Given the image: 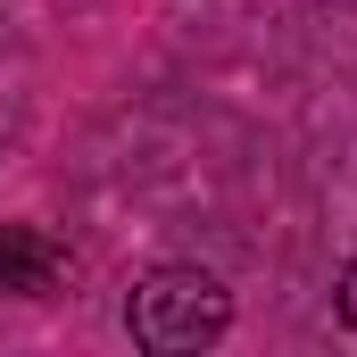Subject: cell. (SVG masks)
I'll list each match as a JSON object with an SVG mask.
<instances>
[{"mask_svg": "<svg viewBox=\"0 0 357 357\" xmlns=\"http://www.w3.org/2000/svg\"><path fill=\"white\" fill-rule=\"evenodd\" d=\"M125 333H133V349H150V357H199V349H216L233 333V291L208 266L167 258V266H150L125 291Z\"/></svg>", "mask_w": 357, "mask_h": 357, "instance_id": "6da1fadb", "label": "cell"}, {"mask_svg": "<svg viewBox=\"0 0 357 357\" xmlns=\"http://www.w3.org/2000/svg\"><path fill=\"white\" fill-rule=\"evenodd\" d=\"M59 282H67V250H59L42 225H0V291L50 299Z\"/></svg>", "mask_w": 357, "mask_h": 357, "instance_id": "7a4b0ae2", "label": "cell"}, {"mask_svg": "<svg viewBox=\"0 0 357 357\" xmlns=\"http://www.w3.org/2000/svg\"><path fill=\"white\" fill-rule=\"evenodd\" d=\"M333 316H341V324L357 333V258L341 266V282H333Z\"/></svg>", "mask_w": 357, "mask_h": 357, "instance_id": "3957f363", "label": "cell"}]
</instances>
